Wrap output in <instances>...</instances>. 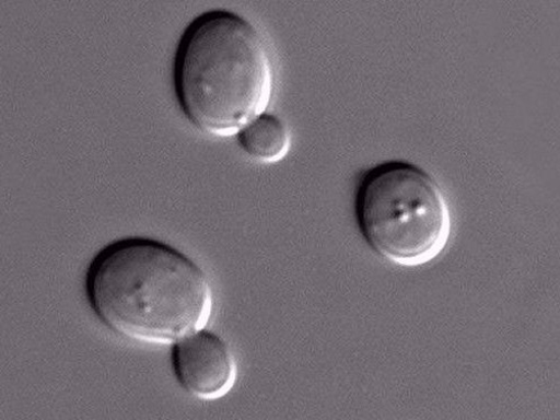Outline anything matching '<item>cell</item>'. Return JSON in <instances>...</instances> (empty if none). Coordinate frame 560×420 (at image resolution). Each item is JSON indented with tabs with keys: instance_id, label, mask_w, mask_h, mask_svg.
<instances>
[{
	"instance_id": "5b68a950",
	"label": "cell",
	"mask_w": 560,
	"mask_h": 420,
	"mask_svg": "<svg viewBox=\"0 0 560 420\" xmlns=\"http://www.w3.org/2000/svg\"><path fill=\"white\" fill-rule=\"evenodd\" d=\"M236 138L240 147L252 160L265 164L281 162L291 147V136L287 125L267 113L246 125Z\"/></svg>"
},
{
	"instance_id": "3957f363",
	"label": "cell",
	"mask_w": 560,
	"mask_h": 420,
	"mask_svg": "<svg viewBox=\"0 0 560 420\" xmlns=\"http://www.w3.org/2000/svg\"><path fill=\"white\" fill-rule=\"evenodd\" d=\"M355 220L370 247L401 267L436 258L451 234V213L438 182L406 162L366 172L354 201Z\"/></svg>"
},
{
	"instance_id": "7a4b0ae2",
	"label": "cell",
	"mask_w": 560,
	"mask_h": 420,
	"mask_svg": "<svg viewBox=\"0 0 560 420\" xmlns=\"http://www.w3.org/2000/svg\"><path fill=\"white\" fill-rule=\"evenodd\" d=\"M174 85L179 107L194 127L215 137H234L270 107V47L256 26L235 13L202 14L178 44Z\"/></svg>"
},
{
	"instance_id": "277c9868",
	"label": "cell",
	"mask_w": 560,
	"mask_h": 420,
	"mask_svg": "<svg viewBox=\"0 0 560 420\" xmlns=\"http://www.w3.org/2000/svg\"><path fill=\"white\" fill-rule=\"evenodd\" d=\"M172 365L179 386L198 399H220L236 383L237 365L232 349L206 328L172 345Z\"/></svg>"
},
{
	"instance_id": "6da1fadb",
	"label": "cell",
	"mask_w": 560,
	"mask_h": 420,
	"mask_svg": "<svg viewBox=\"0 0 560 420\" xmlns=\"http://www.w3.org/2000/svg\"><path fill=\"white\" fill-rule=\"evenodd\" d=\"M85 293L108 329L148 343L173 345L206 328L213 310L210 279L197 262L145 237L101 249L86 271Z\"/></svg>"
}]
</instances>
